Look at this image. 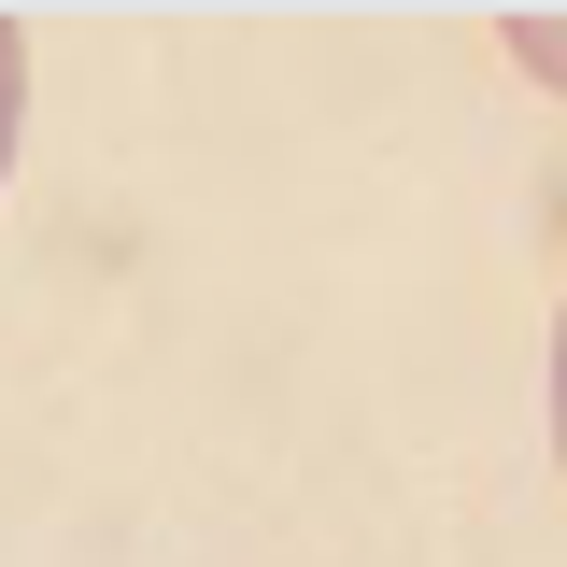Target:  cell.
<instances>
[{"label":"cell","instance_id":"obj_2","mask_svg":"<svg viewBox=\"0 0 567 567\" xmlns=\"http://www.w3.org/2000/svg\"><path fill=\"white\" fill-rule=\"evenodd\" d=\"M14 128H29V14L0 0V171H14Z\"/></svg>","mask_w":567,"mask_h":567},{"label":"cell","instance_id":"obj_3","mask_svg":"<svg viewBox=\"0 0 567 567\" xmlns=\"http://www.w3.org/2000/svg\"><path fill=\"white\" fill-rule=\"evenodd\" d=\"M554 468H567V298H554Z\"/></svg>","mask_w":567,"mask_h":567},{"label":"cell","instance_id":"obj_1","mask_svg":"<svg viewBox=\"0 0 567 567\" xmlns=\"http://www.w3.org/2000/svg\"><path fill=\"white\" fill-rule=\"evenodd\" d=\"M496 29H511V58L567 100V0H496Z\"/></svg>","mask_w":567,"mask_h":567}]
</instances>
